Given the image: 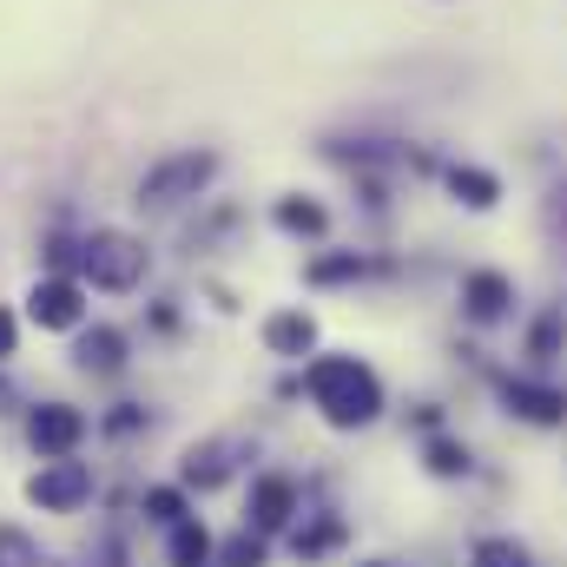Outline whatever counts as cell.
<instances>
[{
  "label": "cell",
  "mask_w": 567,
  "mask_h": 567,
  "mask_svg": "<svg viewBox=\"0 0 567 567\" xmlns=\"http://www.w3.org/2000/svg\"><path fill=\"white\" fill-rule=\"evenodd\" d=\"M423 468L435 475V482H468V475H475V455H468L462 435H429L423 442Z\"/></svg>",
  "instance_id": "10"
},
{
  "label": "cell",
  "mask_w": 567,
  "mask_h": 567,
  "mask_svg": "<svg viewBox=\"0 0 567 567\" xmlns=\"http://www.w3.org/2000/svg\"><path fill=\"white\" fill-rule=\"evenodd\" d=\"M27 317L40 323V330H80V317H86V290L73 278H40L27 290Z\"/></svg>",
  "instance_id": "6"
},
{
  "label": "cell",
  "mask_w": 567,
  "mask_h": 567,
  "mask_svg": "<svg viewBox=\"0 0 567 567\" xmlns=\"http://www.w3.org/2000/svg\"><path fill=\"white\" fill-rule=\"evenodd\" d=\"M502 403H508L515 423H535V429H561L567 423V390L535 383V377H508V383H502Z\"/></svg>",
  "instance_id": "5"
},
{
  "label": "cell",
  "mask_w": 567,
  "mask_h": 567,
  "mask_svg": "<svg viewBox=\"0 0 567 567\" xmlns=\"http://www.w3.org/2000/svg\"><path fill=\"white\" fill-rule=\"evenodd\" d=\"M205 561H212L205 522H178V528H172V567H205Z\"/></svg>",
  "instance_id": "15"
},
{
  "label": "cell",
  "mask_w": 567,
  "mask_h": 567,
  "mask_svg": "<svg viewBox=\"0 0 567 567\" xmlns=\"http://www.w3.org/2000/svg\"><path fill=\"white\" fill-rule=\"evenodd\" d=\"M468 567H535V555L515 535H475L468 542Z\"/></svg>",
  "instance_id": "13"
},
{
  "label": "cell",
  "mask_w": 567,
  "mask_h": 567,
  "mask_svg": "<svg viewBox=\"0 0 567 567\" xmlns=\"http://www.w3.org/2000/svg\"><path fill=\"white\" fill-rule=\"evenodd\" d=\"M561 337H567V317H555V310H548V317L535 323V337H528V357H535V363H548Z\"/></svg>",
  "instance_id": "19"
},
{
  "label": "cell",
  "mask_w": 567,
  "mask_h": 567,
  "mask_svg": "<svg viewBox=\"0 0 567 567\" xmlns=\"http://www.w3.org/2000/svg\"><path fill=\"white\" fill-rule=\"evenodd\" d=\"M80 278L93 290H133L145 278V245H133L126 231H93L80 245Z\"/></svg>",
  "instance_id": "2"
},
{
  "label": "cell",
  "mask_w": 567,
  "mask_h": 567,
  "mask_svg": "<svg viewBox=\"0 0 567 567\" xmlns=\"http://www.w3.org/2000/svg\"><path fill=\"white\" fill-rule=\"evenodd\" d=\"M0 567H40L33 535H20V528H7V522H0Z\"/></svg>",
  "instance_id": "17"
},
{
  "label": "cell",
  "mask_w": 567,
  "mask_h": 567,
  "mask_svg": "<svg viewBox=\"0 0 567 567\" xmlns=\"http://www.w3.org/2000/svg\"><path fill=\"white\" fill-rule=\"evenodd\" d=\"M13 337H20V330H13V317L0 310V357H13Z\"/></svg>",
  "instance_id": "21"
},
{
  "label": "cell",
  "mask_w": 567,
  "mask_h": 567,
  "mask_svg": "<svg viewBox=\"0 0 567 567\" xmlns=\"http://www.w3.org/2000/svg\"><path fill=\"white\" fill-rule=\"evenodd\" d=\"M515 310V278H502V271H468L462 278V317L468 323H502Z\"/></svg>",
  "instance_id": "8"
},
{
  "label": "cell",
  "mask_w": 567,
  "mask_h": 567,
  "mask_svg": "<svg viewBox=\"0 0 567 567\" xmlns=\"http://www.w3.org/2000/svg\"><path fill=\"white\" fill-rule=\"evenodd\" d=\"M449 192H455L468 212H495L502 178H495V172H482V165H449Z\"/></svg>",
  "instance_id": "12"
},
{
  "label": "cell",
  "mask_w": 567,
  "mask_h": 567,
  "mask_svg": "<svg viewBox=\"0 0 567 567\" xmlns=\"http://www.w3.org/2000/svg\"><path fill=\"white\" fill-rule=\"evenodd\" d=\"M120 357H126V337H120V330L100 323V330L80 337V363H86V370H120Z\"/></svg>",
  "instance_id": "14"
},
{
  "label": "cell",
  "mask_w": 567,
  "mask_h": 567,
  "mask_svg": "<svg viewBox=\"0 0 567 567\" xmlns=\"http://www.w3.org/2000/svg\"><path fill=\"white\" fill-rule=\"evenodd\" d=\"M27 502H33L40 515H73V508H86V502H93V468H86V462H73V455L40 462V475L27 482Z\"/></svg>",
  "instance_id": "3"
},
{
  "label": "cell",
  "mask_w": 567,
  "mask_h": 567,
  "mask_svg": "<svg viewBox=\"0 0 567 567\" xmlns=\"http://www.w3.org/2000/svg\"><path fill=\"white\" fill-rule=\"evenodd\" d=\"M80 435H86V416H80L73 403H40V410L27 416V442H33L47 462L73 455V449H80Z\"/></svg>",
  "instance_id": "7"
},
{
  "label": "cell",
  "mask_w": 567,
  "mask_h": 567,
  "mask_svg": "<svg viewBox=\"0 0 567 567\" xmlns=\"http://www.w3.org/2000/svg\"><path fill=\"white\" fill-rule=\"evenodd\" d=\"M363 567H390V561H363Z\"/></svg>",
  "instance_id": "23"
},
{
  "label": "cell",
  "mask_w": 567,
  "mask_h": 567,
  "mask_svg": "<svg viewBox=\"0 0 567 567\" xmlns=\"http://www.w3.org/2000/svg\"><path fill=\"white\" fill-rule=\"evenodd\" d=\"M290 515H297L290 475H258V482H251V528H258V535H278V528H290Z\"/></svg>",
  "instance_id": "9"
},
{
  "label": "cell",
  "mask_w": 567,
  "mask_h": 567,
  "mask_svg": "<svg viewBox=\"0 0 567 567\" xmlns=\"http://www.w3.org/2000/svg\"><path fill=\"white\" fill-rule=\"evenodd\" d=\"M278 225H284V231H303V238H317L330 218H323V205H310V198H284V205H278Z\"/></svg>",
  "instance_id": "16"
},
{
  "label": "cell",
  "mask_w": 567,
  "mask_h": 567,
  "mask_svg": "<svg viewBox=\"0 0 567 567\" xmlns=\"http://www.w3.org/2000/svg\"><path fill=\"white\" fill-rule=\"evenodd\" d=\"M145 515L165 522V528H178V522H185V495H178V488H145Z\"/></svg>",
  "instance_id": "18"
},
{
  "label": "cell",
  "mask_w": 567,
  "mask_h": 567,
  "mask_svg": "<svg viewBox=\"0 0 567 567\" xmlns=\"http://www.w3.org/2000/svg\"><path fill=\"white\" fill-rule=\"evenodd\" d=\"M555 218L567 225V192H555Z\"/></svg>",
  "instance_id": "22"
},
{
  "label": "cell",
  "mask_w": 567,
  "mask_h": 567,
  "mask_svg": "<svg viewBox=\"0 0 567 567\" xmlns=\"http://www.w3.org/2000/svg\"><path fill=\"white\" fill-rule=\"evenodd\" d=\"M310 343H317V323H310L303 310H278V317L265 323V350H271V357H310Z\"/></svg>",
  "instance_id": "11"
},
{
  "label": "cell",
  "mask_w": 567,
  "mask_h": 567,
  "mask_svg": "<svg viewBox=\"0 0 567 567\" xmlns=\"http://www.w3.org/2000/svg\"><path fill=\"white\" fill-rule=\"evenodd\" d=\"M212 178V152H178L165 165H152L140 178V205H178V198H198V185Z\"/></svg>",
  "instance_id": "4"
},
{
  "label": "cell",
  "mask_w": 567,
  "mask_h": 567,
  "mask_svg": "<svg viewBox=\"0 0 567 567\" xmlns=\"http://www.w3.org/2000/svg\"><path fill=\"white\" fill-rule=\"evenodd\" d=\"M303 390H310V403L323 410L330 429H370L383 416V383L357 357H310L303 363Z\"/></svg>",
  "instance_id": "1"
},
{
  "label": "cell",
  "mask_w": 567,
  "mask_h": 567,
  "mask_svg": "<svg viewBox=\"0 0 567 567\" xmlns=\"http://www.w3.org/2000/svg\"><path fill=\"white\" fill-rule=\"evenodd\" d=\"M343 278H363V258H323V265H310V284H343Z\"/></svg>",
  "instance_id": "20"
}]
</instances>
